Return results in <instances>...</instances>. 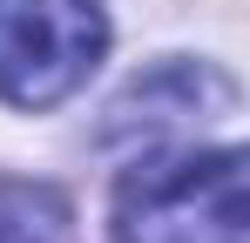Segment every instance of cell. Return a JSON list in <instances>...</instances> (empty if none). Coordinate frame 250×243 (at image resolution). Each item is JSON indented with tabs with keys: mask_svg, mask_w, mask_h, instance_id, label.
Instances as JSON below:
<instances>
[{
	"mask_svg": "<svg viewBox=\"0 0 250 243\" xmlns=\"http://www.w3.org/2000/svg\"><path fill=\"white\" fill-rule=\"evenodd\" d=\"M115 243H244V156H149L115 189Z\"/></svg>",
	"mask_w": 250,
	"mask_h": 243,
	"instance_id": "1",
	"label": "cell"
},
{
	"mask_svg": "<svg viewBox=\"0 0 250 243\" xmlns=\"http://www.w3.org/2000/svg\"><path fill=\"white\" fill-rule=\"evenodd\" d=\"M108 47L102 0H0V95L14 108L68 101Z\"/></svg>",
	"mask_w": 250,
	"mask_h": 243,
	"instance_id": "2",
	"label": "cell"
}]
</instances>
